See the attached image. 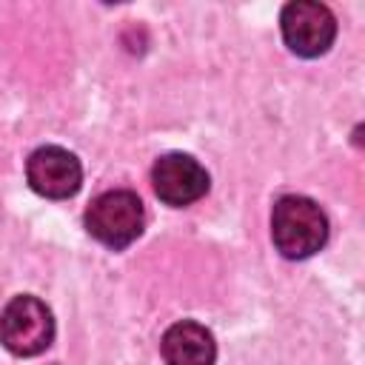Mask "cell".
<instances>
[{
    "mask_svg": "<svg viewBox=\"0 0 365 365\" xmlns=\"http://www.w3.org/2000/svg\"><path fill=\"white\" fill-rule=\"evenodd\" d=\"M271 240L288 259H305L317 254L328 240V220L322 208L299 194H285L271 211Z\"/></svg>",
    "mask_w": 365,
    "mask_h": 365,
    "instance_id": "obj_1",
    "label": "cell"
},
{
    "mask_svg": "<svg viewBox=\"0 0 365 365\" xmlns=\"http://www.w3.org/2000/svg\"><path fill=\"white\" fill-rule=\"evenodd\" d=\"M26 180L40 197L66 200V197H74L80 191L83 168L71 151H66L60 145H43L29 157Z\"/></svg>",
    "mask_w": 365,
    "mask_h": 365,
    "instance_id": "obj_5",
    "label": "cell"
},
{
    "mask_svg": "<svg viewBox=\"0 0 365 365\" xmlns=\"http://www.w3.org/2000/svg\"><path fill=\"white\" fill-rule=\"evenodd\" d=\"M154 194L165 205H191L208 191V171L191 154H163L151 168Z\"/></svg>",
    "mask_w": 365,
    "mask_h": 365,
    "instance_id": "obj_6",
    "label": "cell"
},
{
    "mask_svg": "<svg viewBox=\"0 0 365 365\" xmlns=\"http://www.w3.org/2000/svg\"><path fill=\"white\" fill-rule=\"evenodd\" d=\"M143 222H145L143 202L134 191H125V188L100 194L86 211L88 234L114 251L128 248L143 234Z\"/></svg>",
    "mask_w": 365,
    "mask_h": 365,
    "instance_id": "obj_2",
    "label": "cell"
},
{
    "mask_svg": "<svg viewBox=\"0 0 365 365\" xmlns=\"http://www.w3.org/2000/svg\"><path fill=\"white\" fill-rule=\"evenodd\" d=\"M285 46L299 57H319L331 48L336 37V17L328 6L311 0H294L279 17Z\"/></svg>",
    "mask_w": 365,
    "mask_h": 365,
    "instance_id": "obj_4",
    "label": "cell"
},
{
    "mask_svg": "<svg viewBox=\"0 0 365 365\" xmlns=\"http://www.w3.org/2000/svg\"><path fill=\"white\" fill-rule=\"evenodd\" d=\"M54 339V317L31 294L14 297L0 314V342L14 356L43 354Z\"/></svg>",
    "mask_w": 365,
    "mask_h": 365,
    "instance_id": "obj_3",
    "label": "cell"
},
{
    "mask_svg": "<svg viewBox=\"0 0 365 365\" xmlns=\"http://www.w3.org/2000/svg\"><path fill=\"white\" fill-rule=\"evenodd\" d=\"M160 351L168 365H214L217 359V342L211 331L194 319L174 322L163 334Z\"/></svg>",
    "mask_w": 365,
    "mask_h": 365,
    "instance_id": "obj_7",
    "label": "cell"
}]
</instances>
